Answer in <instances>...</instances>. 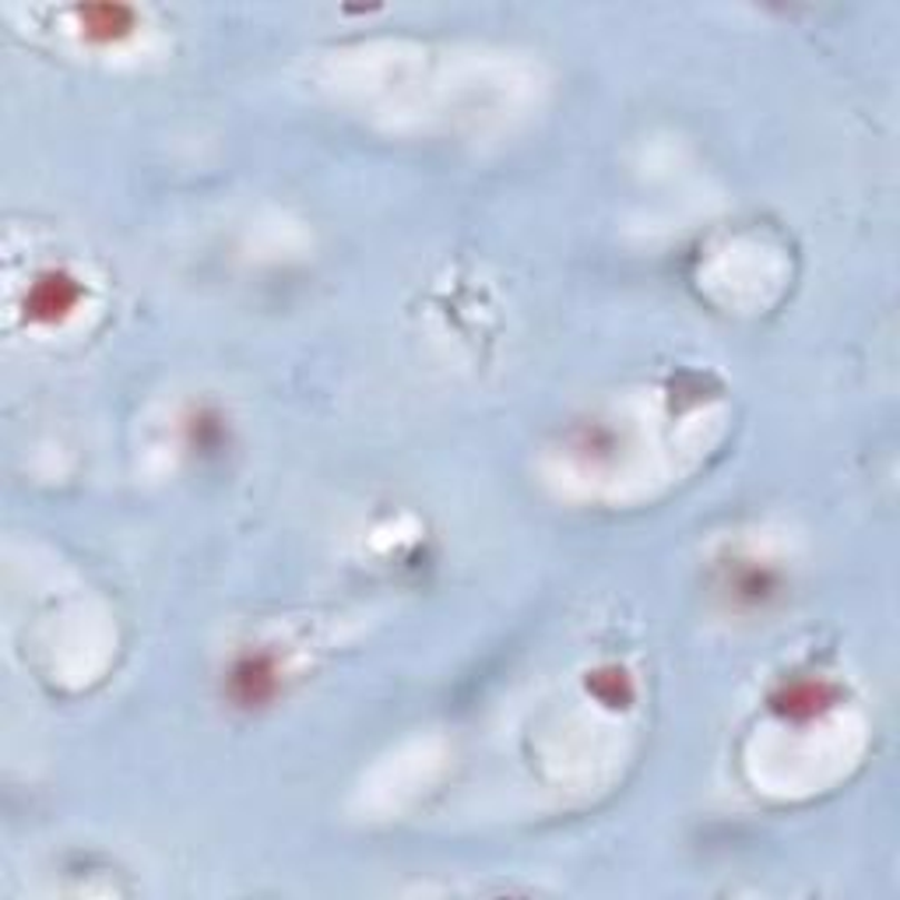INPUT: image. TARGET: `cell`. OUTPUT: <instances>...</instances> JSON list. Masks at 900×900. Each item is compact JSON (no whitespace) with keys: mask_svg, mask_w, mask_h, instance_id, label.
<instances>
[{"mask_svg":"<svg viewBox=\"0 0 900 900\" xmlns=\"http://www.w3.org/2000/svg\"><path fill=\"white\" fill-rule=\"evenodd\" d=\"M78 300H81V285L71 275L47 272V275L36 278L26 306L36 321H57V317H63V313H71Z\"/></svg>","mask_w":900,"mask_h":900,"instance_id":"cell-1","label":"cell"},{"mask_svg":"<svg viewBox=\"0 0 900 900\" xmlns=\"http://www.w3.org/2000/svg\"><path fill=\"white\" fill-rule=\"evenodd\" d=\"M275 689V672L264 658H246L233 668V693L243 704H261Z\"/></svg>","mask_w":900,"mask_h":900,"instance_id":"cell-2","label":"cell"},{"mask_svg":"<svg viewBox=\"0 0 900 900\" xmlns=\"http://www.w3.org/2000/svg\"><path fill=\"white\" fill-rule=\"evenodd\" d=\"M81 21H85L88 36H96V39H117V36L130 32L134 11L124 8V4H88V8H81Z\"/></svg>","mask_w":900,"mask_h":900,"instance_id":"cell-3","label":"cell"},{"mask_svg":"<svg viewBox=\"0 0 900 900\" xmlns=\"http://www.w3.org/2000/svg\"><path fill=\"white\" fill-rule=\"evenodd\" d=\"M823 701V686L813 683H799L792 689H784V711L788 714H813Z\"/></svg>","mask_w":900,"mask_h":900,"instance_id":"cell-4","label":"cell"}]
</instances>
